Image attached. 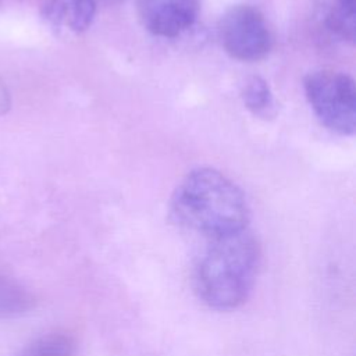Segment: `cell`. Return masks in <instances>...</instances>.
<instances>
[{
    "instance_id": "cell-1",
    "label": "cell",
    "mask_w": 356,
    "mask_h": 356,
    "mask_svg": "<svg viewBox=\"0 0 356 356\" xmlns=\"http://www.w3.org/2000/svg\"><path fill=\"white\" fill-rule=\"evenodd\" d=\"M170 217L206 239L248 228L250 210L241 188L214 168L191 171L170 199Z\"/></svg>"
},
{
    "instance_id": "cell-2",
    "label": "cell",
    "mask_w": 356,
    "mask_h": 356,
    "mask_svg": "<svg viewBox=\"0 0 356 356\" xmlns=\"http://www.w3.org/2000/svg\"><path fill=\"white\" fill-rule=\"evenodd\" d=\"M261 260L260 245L246 228L207 239L193 267V289L210 309L234 310L249 298Z\"/></svg>"
},
{
    "instance_id": "cell-3",
    "label": "cell",
    "mask_w": 356,
    "mask_h": 356,
    "mask_svg": "<svg viewBox=\"0 0 356 356\" xmlns=\"http://www.w3.org/2000/svg\"><path fill=\"white\" fill-rule=\"evenodd\" d=\"M307 102L324 127L352 135L356 127V89L353 79L343 72L323 70L305 79Z\"/></svg>"
},
{
    "instance_id": "cell-4",
    "label": "cell",
    "mask_w": 356,
    "mask_h": 356,
    "mask_svg": "<svg viewBox=\"0 0 356 356\" xmlns=\"http://www.w3.org/2000/svg\"><path fill=\"white\" fill-rule=\"evenodd\" d=\"M218 38L224 50L239 61L264 58L273 44V36L264 15L254 7H231L221 17Z\"/></svg>"
},
{
    "instance_id": "cell-5",
    "label": "cell",
    "mask_w": 356,
    "mask_h": 356,
    "mask_svg": "<svg viewBox=\"0 0 356 356\" xmlns=\"http://www.w3.org/2000/svg\"><path fill=\"white\" fill-rule=\"evenodd\" d=\"M136 7L142 25L150 33L174 38L195 24L200 0H138Z\"/></svg>"
},
{
    "instance_id": "cell-6",
    "label": "cell",
    "mask_w": 356,
    "mask_h": 356,
    "mask_svg": "<svg viewBox=\"0 0 356 356\" xmlns=\"http://www.w3.org/2000/svg\"><path fill=\"white\" fill-rule=\"evenodd\" d=\"M96 0H43L42 15L46 22L64 33L79 35L93 22Z\"/></svg>"
},
{
    "instance_id": "cell-7",
    "label": "cell",
    "mask_w": 356,
    "mask_h": 356,
    "mask_svg": "<svg viewBox=\"0 0 356 356\" xmlns=\"http://www.w3.org/2000/svg\"><path fill=\"white\" fill-rule=\"evenodd\" d=\"M36 303L33 293L19 281L0 273V316L15 317L32 310Z\"/></svg>"
},
{
    "instance_id": "cell-8",
    "label": "cell",
    "mask_w": 356,
    "mask_h": 356,
    "mask_svg": "<svg viewBox=\"0 0 356 356\" xmlns=\"http://www.w3.org/2000/svg\"><path fill=\"white\" fill-rule=\"evenodd\" d=\"M324 22L332 35L353 43L356 29V0H328Z\"/></svg>"
},
{
    "instance_id": "cell-9",
    "label": "cell",
    "mask_w": 356,
    "mask_h": 356,
    "mask_svg": "<svg viewBox=\"0 0 356 356\" xmlns=\"http://www.w3.org/2000/svg\"><path fill=\"white\" fill-rule=\"evenodd\" d=\"M76 341L63 330H54L29 342L17 356H75Z\"/></svg>"
},
{
    "instance_id": "cell-10",
    "label": "cell",
    "mask_w": 356,
    "mask_h": 356,
    "mask_svg": "<svg viewBox=\"0 0 356 356\" xmlns=\"http://www.w3.org/2000/svg\"><path fill=\"white\" fill-rule=\"evenodd\" d=\"M243 104L254 115L267 117L274 108V99L267 82L260 76H249L242 85Z\"/></svg>"
},
{
    "instance_id": "cell-11",
    "label": "cell",
    "mask_w": 356,
    "mask_h": 356,
    "mask_svg": "<svg viewBox=\"0 0 356 356\" xmlns=\"http://www.w3.org/2000/svg\"><path fill=\"white\" fill-rule=\"evenodd\" d=\"M11 106V97L7 86L3 81H0V115L6 114Z\"/></svg>"
}]
</instances>
